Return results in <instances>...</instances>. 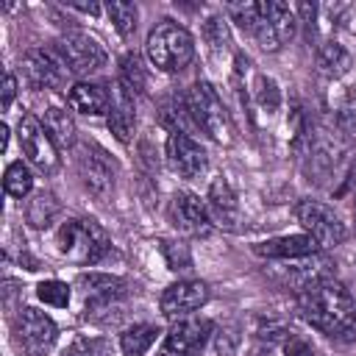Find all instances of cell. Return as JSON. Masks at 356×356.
<instances>
[{"mask_svg": "<svg viewBox=\"0 0 356 356\" xmlns=\"http://www.w3.org/2000/svg\"><path fill=\"white\" fill-rule=\"evenodd\" d=\"M298 312L312 328L337 342L356 339V298L331 275L298 292Z\"/></svg>", "mask_w": 356, "mask_h": 356, "instance_id": "obj_1", "label": "cell"}, {"mask_svg": "<svg viewBox=\"0 0 356 356\" xmlns=\"http://www.w3.org/2000/svg\"><path fill=\"white\" fill-rule=\"evenodd\" d=\"M56 250L72 264H97L111 250V242L97 220L72 217L56 231Z\"/></svg>", "mask_w": 356, "mask_h": 356, "instance_id": "obj_2", "label": "cell"}, {"mask_svg": "<svg viewBox=\"0 0 356 356\" xmlns=\"http://www.w3.org/2000/svg\"><path fill=\"white\" fill-rule=\"evenodd\" d=\"M145 53L156 70L181 72L195 58V42H192V33L184 25H178L175 19H161L147 33Z\"/></svg>", "mask_w": 356, "mask_h": 356, "instance_id": "obj_3", "label": "cell"}, {"mask_svg": "<svg viewBox=\"0 0 356 356\" xmlns=\"http://www.w3.org/2000/svg\"><path fill=\"white\" fill-rule=\"evenodd\" d=\"M186 106L189 114L195 120V128H200L209 139L220 142V145H231L234 142V125L231 117L217 95V89L209 81H195L186 92Z\"/></svg>", "mask_w": 356, "mask_h": 356, "instance_id": "obj_4", "label": "cell"}, {"mask_svg": "<svg viewBox=\"0 0 356 356\" xmlns=\"http://www.w3.org/2000/svg\"><path fill=\"white\" fill-rule=\"evenodd\" d=\"M11 339L17 350H22L25 356H44L58 339V325L50 314L33 306H22L11 320Z\"/></svg>", "mask_w": 356, "mask_h": 356, "instance_id": "obj_5", "label": "cell"}, {"mask_svg": "<svg viewBox=\"0 0 356 356\" xmlns=\"http://www.w3.org/2000/svg\"><path fill=\"white\" fill-rule=\"evenodd\" d=\"M295 217H298V222L303 225V231H306L320 248H337V245H342V242L348 239V228H345V222L339 220V214H337L331 206L320 203V200H312V197L300 200V203L295 206Z\"/></svg>", "mask_w": 356, "mask_h": 356, "instance_id": "obj_6", "label": "cell"}, {"mask_svg": "<svg viewBox=\"0 0 356 356\" xmlns=\"http://www.w3.org/2000/svg\"><path fill=\"white\" fill-rule=\"evenodd\" d=\"M17 139L22 147V156L44 175H53L61 164L58 159V145L50 139V134L44 131L42 120H36L33 114H22L17 122Z\"/></svg>", "mask_w": 356, "mask_h": 356, "instance_id": "obj_7", "label": "cell"}, {"mask_svg": "<svg viewBox=\"0 0 356 356\" xmlns=\"http://www.w3.org/2000/svg\"><path fill=\"white\" fill-rule=\"evenodd\" d=\"M298 25L300 22H298V14H295V6L270 0V3H261V19L253 31V39L259 42L261 50H278L281 44L295 39Z\"/></svg>", "mask_w": 356, "mask_h": 356, "instance_id": "obj_8", "label": "cell"}, {"mask_svg": "<svg viewBox=\"0 0 356 356\" xmlns=\"http://www.w3.org/2000/svg\"><path fill=\"white\" fill-rule=\"evenodd\" d=\"M56 53L61 56V61L67 64L70 72L75 75H89L95 70H100L106 64V50L103 44L81 31H70L56 42Z\"/></svg>", "mask_w": 356, "mask_h": 356, "instance_id": "obj_9", "label": "cell"}, {"mask_svg": "<svg viewBox=\"0 0 356 356\" xmlns=\"http://www.w3.org/2000/svg\"><path fill=\"white\" fill-rule=\"evenodd\" d=\"M75 167H78V175L83 181V186L92 192V195H108L111 186H114V161L108 159V153L95 145V142H81L75 147Z\"/></svg>", "mask_w": 356, "mask_h": 356, "instance_id": "obj_10", "label": "cell"}, {"mask_svg": "<svg viewBox=\"0 0 356 356\" xmlns=\"http://www.w3.org/2000/svg\"><path fill=\"white\" fill-rule=\"evenodd\" d=\"M209 339H211V323L206 317H184L170 325L159 356H200Z\"/></svg>", "mask_w": 356, "mask_h": 356, "instance_id": "obj_11", "label": "cell"}, {"mask_svg": "<svg viewBox=\"0 0 356 356\" xmlns=\"http://www.w3.org/2000/svg\"><path fill=\"white\" fill-rule=\"evenodd\" d=\"M170 222L186 236H209L214 231L209 206L195 192H175L170 200Z\"/></svg>", "mask_w": 356, "mask_h": 356, "instance_id": "obj_12", "label": "cell"}, {"mask_svg": "<svg viewBox=\"0 0 356 356\" xmlns=\"http://www.w3.org/2000/svg\"><path fill=\"white\" fill-rule=\"evenodd\" d=\"M164 159H167V167L181 178H197L209 167L206 150L186 134H170L167 136Z\"/></svg>", "mask_w": 356, "mask_h": 356, "instance_id": "obj_13", "label": "cell"}, {"mask_svg": "<svg viewBox=\"0 0 356 356\" xmlns=\"http://www.w3.org/2000/svg\"><path fill=\"white\" fill-rule=\"evenodd\" d=\"M206 300H209V286H206L203 281L186 278V281L170 284V286L161 292L159 306H161V314L175 323V320L189 317V314L197 312L200 306H206Z\"/></svg>", "mask_w": 356, "mask_h": 356, "instance_id": "obj_14", "label": "cell"}, {"mask_svg": "<svg viewBox=\"0 0 356 356\" xmlns=\"http://www.w3.org/2000/svg\"><path fill=\"white\" fill-rule=\"evenodd\" d=\"M22 72L33 89H58L70 70L56 50L33 47L22 56Z\"/></svg>", "mask_w": 356, "mask_h": 356, "instance_id": "obj_15", "label": "cell"}, {"mask_svg": "<svg viewBox=\"0 0 356 356\" xmlns=\"http://www.w3.org/2000/svg\"><path fill=\"white\" fill-rule=\"evenodd\" d=\"M317 250L320 245L309 234H286V236H275L253 245V253L264 259H306V256H314Z\"/></svg>", "mask_w": 356, "mask_h": 356, "instance_id": "obj_16", "label": "cell"}, {"mask_svg": "<svg viewBox=\"0 0 356 356\" xmlns=\"http://www.w3.org/2000/svg\"><path fill=\"white\" fill-rule=\"evenodd\" d=\"M78 286L86 303H111V300H125L128 295V281L108 273H83L78 275Z\"/></svg>", "mask_w": 356, "mask_h": 356, "instance_id": "obj_17", "label": "cell"}, {"mask_svg": "<svg viewBox=\"0 0 356 356\" xmlns=\"http://www.w3.org/2000/svg\"><path fill=\"white\" fill-rule=\"evenodd\" d=\"M67 103H70V108L78 111V114L97 117V114H108L111 92H108L103 83L78 81V83L70 86V92H67Z\"/></svg>", "mask_w": 356, "mask_h": 356, "instance_id": "obj_18", "label": "cell"}, {"mask_svg": "<svg viewBox=\"0 0 356 356\" xmlns=\"http://www.w3.org/2000/svg\"><path fill=\"white\" fill-rule=\"evenodd\" d=\"M134 122H136V114H134V95L117 81L114 89H111V106H108V131L120 139V142H128L131 134H134Z\"/></svg>", "mask_w": 356, "mask_h": 356, "instance_id": "obj_19", "label": "cell"}, {"mask_svg": "<svg viewBox=\"0 0 356 356\" xmlns=\"http://www.w3.org/2000/svg\"><path fill=\"white\" fill-rule=\"evenodd\" d=\"M209 211L214 214V220L225 228H234L239 222V203H236V195L231 189V184L217 175L211 184H209Z\"/></svg>", "mask_w": 356, "mask_h": 356, "instance_id": "obj_20", "label": "cell"}, {"mask_svg": "<svg viewBox=\"0 0 356 356\" xmlns=\"http://www.w3.org/2000/svg\"><path fill=\"white\" fill-rule=\"evenodd\" d=\"M159 122L164 128H170L172 134H186L195 131V120L189 114V106H186V95H170L167 100H161L159 106Z\"/></svg>", "mask_w": 356, "mask_h": 356, "instance_id": "obj_21", "label": "cell"}, {"mask_svg": "<svg viewBox=\"0 0 356 356\" xmlns=\"http://www.w3.org/2000/svg\"><path fill=\"white\" fill-rule=\"evenodd\" d=\"M42 125H44V131L50 134V139L58 145V147H72L75 145V120L64 111V108H58V106H47L44 108V114H42Z\"/></svg>", "mask_w": 356, "mask_h": 356, "instance_id": "obj_22", "label": "cell"}, {"mask_svg": "<svg viewBox=\"0 0 356 356\" xmlns=\"http://www.w3.org/2000/svg\"><path fill=\"white\" fill-rule=\"evenodd\" d=\"M317 70L325 78H342L350 70V53L339 42H323L317 47Z\"/></svg>", "mask_w": 356, "mask_h": 356, "instance_id": "obj_23", "label": "cell"}, {"mask_svg": "<svg viewBox=\"0 0 356 356\" xmlns=\"http://www.w3.org/2000/svg\"><path fill=\"white\" fill-rule=\"evenodd\" d=\"M156 337H159V328L153 323H134L120 334V350L122 356H145L156 342Z\"/></svg>", "mask_w": 356, "mask_h": 356, "instance_id": "obj_24", "label": "cell"}, {"mask_svg": "<svg viewBox=\"0 0 356 356\" xmlns=\"http://www.w3.org/2000/svg\"><path fill=\"white\" fill-rule=\"evenodd\" d=\"M58 214H61V203L56 200L53 192H36L28 200V209H25V220L33 228H47Z\"/></svg>", "mask_w": 356, "mask_h": 356, "instance_id": "obj_25", "label": "cell"}, {"mask_svg": "<svg viewBox=\"0 0 356 356\" xmlns=\"http://www.w3.org/2000/svg\"><path fill=\"white\" fill-rule=\"evenodd\" d=\"M134 97L145 92L147 86V75H145V67H142V58L136 53H125L120 58V78H117Z\"/></svg>", "mask_w": 356, "mask_h": 356, "instance_id": "obj_26", "label": "cell"}, {"mask_svg": "<svg viewBox=\"0 0 356 356\" xmlns=\"http://www.w3.org/2000/svg\"><path fill=\"white\" fill-rule=\"evenodd\" d=\"M3 186H6V192H8L11 197H17V200L28 197L31 189H33V175H31L28 164L11 161V164L6 167V172H3Z\"/></svg>", "mask_w": 356, "mask_h": 356, "instance_id": "obj_27", "label": "cell"}, {"mask_svg": "<svg viewBox=\"0 0 356 356\" xmlns=\"http://www.w3.org/2000/svg\"><path fill=\"white\" fill-rule=\"evenodd\" d=\"M203 42L209 44V50L214 56H222L228 53L231 47V31H228V22L222 17H209L203 22Z\"/></svg>", "mask_w": 356, "mask_h": 356, "instance_id": "obj_28", "label": "cell"}, {"mask_svg": "<svg viewBox=\"0 0 356 356\" xmlns=\"http://www.w3.org/2000/svg\"><path fill=\"white\" fill-rule=\"evenodd\" d=\"M106 14L111 17L114 28L120 36H131L136 31V19H139V8L134 3H125V0H117V3H108L106 6Z\"/></svg>", "mask_w": 356, "mask_h": 356, "instance_id": "obj_29", "label": "cell"}, {"mask_svg": "<svg viewBox=\"0 0 356 356\" xmlns=\"http://www.w3.org/2000/svg\"><path fill=\"white\" fill-rule=\"evenodd\" d=\"M61 356H114V348L103 337H78L67 345Z\"/></svg>", "mask_w": 356, "mask_h": 356, "instance_id": "obj_30", "label": "cell"}, {"mask_svg": "<svg viewBox=\"0 0 356 356\" xmlns=\"http://www.w3.org/2000/svg\"><path fill=\"white\" fill-rule=\"evenodd\" d=\"M228 17L248 33L256 31L259 19H261V3H231L228 6Z\"/></svg>", "mask_w": 356, "mask_h": 356, "instance_id": "obj_31", "label": "cell"}, {"mask_svg": "<svg viewBox=\"0 0 356 356\" xmlns=\"http://www.w3.org/2000/svg\"><path fill=\"white\" fill-rule=\"evenodd\" d=\"M36 295H39V300L47 303V306H58V309H64V306L70 303V286H67L64 281H58V278H47V281H42V284L36 286Z\"/></svg>", "mask_w": 356, "mask_h": 356, "instance_id": "obj_32", "label": "cell"}, {"mask_svg": "<svg viewBox=\"0 0 356 356\" xmlns=\"http://www.w3.org/2000/svg\"><path fill=\"white\" fill-rule=\"evenodd\" d=\"M159 250L164 253L167 259V267L170 270H189L192 267V256H189V248L184 242H172V239H161L159 242Z\"/></svg>", "mask_w": 356, "mask_h": 356, "instance_id": "obj_33", "label": "cell"}, {"mask_svg": "<svg viewBox=\"0 0 356 356\" xmlns=\"http://www.w3.org/2000/svg\"><path fill=\"white\" fill-rule=\"evenodd\" d=\"M256 86H259V89H256L259 106H261V108H267V111H275V108H278V103H281V95H278L275 81H273V78H267V75H259Z\"/></svg>", "mask_w": 356, "mask_h": 356, "instance_id": "obj_34", "label": "cell"}, {"mask_svg": "<svg viewBox=\"0 0 356 356\" xmlns=\"http://www.w3.org/2000/svg\"><path fill=\"white\" fill-rule=\"evenodd\" d=\"M281 356H314V348L309 339H303L300 334L289 331L286 339L281 342Z\"/></svg>", "mask_w": 356, "mask_h": 356, "instance_id": "obj_35", "label": "cell"}, {"mask_svg": "<svg viewBox=\"0 0 356 356\" xmlns=\"http://www.w3.org/2000/svg\"><path fill=\"white\" fill-rule=\"evenodd\" d=\"M14 97H17V75L8 72V75H6V83H3V111L11 108Z\"/></svg>", "mask_w": 356, "mask_h": 356, "instance_id": "obj_36", "label": "cell"}, {"mask_svg": "<svg viewBox=\"0 0 356 356\" xmlns=\"http://www.w3.org/2000/svg\"><path fill=\"white\" fill-rule=\"evenodd\" d=\"M67 6L75 8V11H83V14H97V11H100L97 3H67Z\"/></svg>", "mask_w": 356, "mask_h": 356, "instance_id": "obj_37", "label": "cell"}, {"mask_svg": "<svg viewBox=\"0 0 356 356\" xmlns=\"http://www.w3.org/2000/svg\"><path fill=\"white\" fill-rule=\"evenodd\" d=\"M353 184H356V164H353Z\"/></svg>", "mask_w": 356, "mask_h": 356, "instance_id": "obj_38", "label": "cell"}, {"mask_svg": "<svg viewBox=\"0 0 356 356\" xmlns=\"http://www.w3.org/2000/svg\"><path fill=\"white\" fill-rule=\"evenodd\" d=\"M353 217H356V203H353Z\"/></svg>", "mask_w": 356, "mask_h": 356, "instance_id": "obj_39", "label": "cell"}]
</instances>
